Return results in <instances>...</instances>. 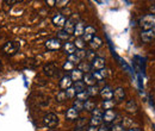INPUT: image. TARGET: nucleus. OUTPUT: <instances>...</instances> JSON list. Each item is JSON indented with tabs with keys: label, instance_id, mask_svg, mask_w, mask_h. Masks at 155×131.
<instances>
[{
	"label": "nucleus",
	"instance_id": "nucleus-1",
	"mask_svg": "<svg viewBox=\"0 0 155 131\" xmlns=\"http://www.w3.org/2000/svg\"><path fill=\"white\" fill-rule=\"evenodd\" d=\"M140 26L144 30H150L155 26V15H147L140 19Z\"/></svg>",
	"mask_w": 155,
	"mask_h": 131
},
{
	"label": "nucleus",
	"instance_id": "nucleus-2",
	"mask_svg": "<svg viewBox=\"0 0 155 131\" xmlns=\"http://www.w3.org/2000/svg\"><path fill=\"white\" fill-rule=\"evenodd\" d=\"M2 50L5 54L7 55H15L18 53L19 50V44L17 42H13V41H10V42H6L2 47Z\"/></svg>",
	"mask_w": 155,
	"mask_h": 131
},
{
	"label": "nucleus",
	"instance_id": "nucleus-3",
	"mask_svg": "<svg viewBox=\"0 0 155 131\" xmlns=\"http://www.w3.org/2000/svg\"><path fill=\"white\" fill-rule=\"evenodd\" d=\"M43 124L47 128H55L58 124V118L55 113H48L43 117Z\"/></svg>",
	"mask_w": 155,
	"mask_h": 131
},
{
	"label": "nucleus",
	"instance_id": "nucleus-4",
	"mask_svg": "<svg viewBox=\"0 0 155 131\" xmlns=\"http://www.w3.org/2000/svg\"><path fill=\"white\" fill-rule=\"evenodd\" d=\"M61 47H62L61 41L58 38H50L45 42V48L48 50H58Z\"/></svg>",
	"mask_w": 155,
	"mask_h": 131
},
{
	"label": "nucleus",
	"instance_id": "nucleus-5",
	"mask_svg": "<svg viewBox=\"0 0 155 131\" xmlns=\"http://www.w3.org/2000/svg\"><path fill=\"white\" fill-rule=\"evenodd\" d=\"M99 94H100V97L104 100H112V98H114V90L110 86H104L100 90V93Z\"/></svg>",
	"mask_w": 155,
	"mask_h": 131
},
{
	"label": "nucleus",
	"instance_id": "nucleus-6",
	"mask_svg": "<svg viewBox=\"0 0 155 131\" xmlns=\"http://www.w3.org/2000/svg\"><path fill=\"white\" fill-rule=\"evenodd\" d=\"M117 117V113L114 110H106L105 112L103 113V122H105V124H110L112 122H115Z\"/></svg>",
	"mask_w": 155,
	"mask_h": 131
},
{
	"label": "nucleus",
	"instance_id": "nucleus-7",
	"mask_svg": "<svg viewBox=\"0 0 155 131\" xmlns=\"http://www.w3.org/2000/svg\"><path fill=\"white\" fill-rule=\"evenodd\" d=\"M154 38H155V30L154 29L144 30V31H142V34H141V39H142L144 43H149V42H152Z\"/></svg>",
	"mask_w": 155,
	"mask_h": 131
},
{
	"label": "nucleus",
	"instance_id": "nucleus-8",
	"mask_svg": "<svg viewBox=\"0 0 155 131\" xmlns=\"http://www.w3.org/2000/svg\"><path fill=\"white\" fill-rule=\"evenodd\" d=\"M60 87L62 88V90H68V88H71L72 86H73V80H72V77H71V75H64V76H62V79L60 80Z\"/></svg>",
	"mask_w": 155,
	"mask_h": 131
},
{
	"label": "nucleus",
	"instance_id": "nucleus-9",
	"mask_svg": "<svg viewBox=\"0 0 155 131\" xmlns=\"http://www.w3.org/2000/svg\"><path fill=\"white\" fill-rule=\"evenodd\" d=\"M43 72L48 76H54V75H56L58 73V69L54 63H48V64H45L43 67Z\"/></svg>",
	"mask_w": 155,
	"mask_h": 131
},
{
	"label": "nucleus",
	"instance_id": "nucleus-10",
	"mask_svg": "<svg viewBox=\"0 0 155 131\" xmlns=\"http://www.w3.org/2000/svg\"><path fill=\"white\" fill-rule=\"evenodd\" d=\"M94 34H96V29L93 28V26H91V25H88V26H86L85 28V31H84V35H82V39L85 41V42H90L92 37L94 36Z\"/></svg>",
	"mask_w": 155,
	"mask_h": 131
},
{
	"label": "nucleus",
	"instance_id": "nucleus-11",
	"mask_svg": "<svg viewBox=\"0 0 155 131\" xmlns=\"http://www.w3.org/2000/svg\"><path fill=\"white\" fill-rule=\"evenodd\" d=\"M91 66L93 69H97V70H101L105 68V58L104 57H96L92 62H91Z\"/></svg>",
	"mask_w": 155,
	"mask_h": 131
},
{
	"label": "nucleus",
	"instance_id": "nucleus-12",
	"mask_svg": "<svg viewBox=\"0 0 155 131\" xmlns=\"http://www.w3.org/2000/svg\"><path fill=\"white\" fill-rule=\"evenodd\" d=\"M84 31H85V24H84V21L79 20L77 24H75V26H74V31H73V34L77 36V38L82 37Z\"/></svg>",
	"mask_w": 155,
	"mask_h": 131
},
{
	"label": "nucleus",
	"instance_id": "nucleus-13",
	"mask_svg": "<svg viewBox=\"0 0 155 131\" xmlns=\"http://www.w3.org/2000/svg\"><path fill=\"white\" fill-rule=\"evenodd\" d=\"M53 24H54L55 26H58V28L64 26V24H66V17L62 16L61 13H58V15L54 16V18H53Z\"/></svg>",
	"mask_w": 155,
	"mask_h": 131
},
{
	"label": "nucleus",
	"instance_id": "nucleus-14",
	"mask_svg": "<svg viewBox=\"0 0 155 131\" xmlns=\"http://www.w3.org/2000/svg\"><path fill=\"white\" fill-rule=\"evenodd\" d=\"M114 97H115V99H116L117 103L123 101V100H124V98H125L124 88H122V87H117L116 90L114 91Z\"/></svg>",
	"mask_w": 155,
	"mask_h": 131
},
{
	"label": "nucleus",
	"instance_id": "nucleus-15",
	"mask_svg": "<svg viewBox=\"0 0 155 131\" xmlns=\"http://www.w3.org/2000/svg\"><path fill=\"white\" fill-rule=\"evenodd\" d=\"M90 45H91V48L92 49H94V50H97V49H99L101 45H103V39L99 37V36H93L92 37V39L90 41Z\"/></svg>",
	"mask_w": 155,
	"mask_h": 131
},
{
	"label": "nucleus",
	"instance_id": "nucleus-16",
	"mask_svg": "<svg viewBox=\"0 0 155 131\" xmlns=\"http://www.w3.org/2000/svg\"><path fill=\"white\" fill-rule=\"evenodd\" d=\"M82 80H84L85 85H87V86H94V85H96V79H94V76H93L92 73H86V74H84Z\"/></svg>",
	"mask_w": 155,
	"mask_h": 131
},
{
	"label": "nucleus",
	"instance_id": "nucleus-17",
	"mask_svg": "<svg viewBox=\"0 0 155 131\" xmlns=\"http://www.w3.org/2000/svg\"><path fill=\"white\" fill-rule=\"evenodd\" d=\"M77 23L78 21H74L73 18L67 19V20H66V24H64V31H66L67 34H72V32L74 31V26H75Z\"/></svg>",
	"mask_w": 155,
	"mask_h": 131
},
{
	"label": "nucleus",
	"instance_id": "nucleus-18",
	"mask_svg": "<svg viewBox=\"0 0 155 131\" xmlns=\"http://www.w3.org/2000/svg\"><path fill=\"white\" fill-rule=\"evenodd\" d=\"M78 69L81 72V73H90L91 72V69H92V66H91V63L90 62H80L79 64H78Z\"/></svg>",
	"mask_w": 155,
	"mask_h": 131
},
{
	"label": "nucleus",
	"instance_id": "nucleus-19",
	"mask_svg": "<svg viewBox=\"0 0 155 131\" xmlns=\"http://www.w3.org/2000/svg\"><path fill=\"white\" fill-rule=\"evenodd\" d=\"M63 49H64V51H66L68 55H72V54H74V53L77 51V48H75L74 43H72V42H66V43L63 44Z\"/></svg>",
	"mask_w": 155,
	"mask_h": 131
},
{
	"label": "nucleus",
	"instance_id": "nucleus-20",
	"mask_svg": "<svg viewBox=\"0 0 155 131\" xmlns=\"http://www.w3.org/2000/svg\"><path fill=\"white\" fill-rule=\"evenodd\" d=\"M66 117H67V119H69V120L78 119V118H79V111H78V110H75L74 107H71V109H68Z\"/></svg>",
	"mask_w": 155,
	"mask_h": 131
},
{
	"label": "nucleus",
	"instance_id": "nucleus-21",
	"mask_svg": "<svg viewBox=\"0 0 155 131\" xmlns=\"http://www.w3.org/2000/svg\"><path fill=\"white\" fill-rule=\"evenodd\" d=\"M125 110L129 113H135L137 111V104L135 100H129L125 105Z\"/></svg>",
	"mask_w": 155,
	"mask_h": 131
},
{
	"label": "nucleus",
	"instance_id": "nucleus-22",
	"mask_svg": "<svg viewBox=\"0 0 155 131\" xmlns=\"http://www.w3.org/2000/svg\"><path fill=\"white\" fill-rule=\"evenodd\" d=\"M73 88L75 90V92H77V93H80V92L86 91V85H85V82H84V81H75V82H74Z\"/></svg>",
	"mask_w": 155,
	"mask_h": 131
},
{
	"label": "nucleus",
	"instance_id": "nucleus-23",
	"mask_svg": "<svg viewBox=\"0 0 155 131\" xmlns=\"http://www.w3.org/2000/svg\"><path fill=\"white\" fill-rule=\"evenodd\" d=\"M94 109H96V103H94L93 100L88 99V100H86V101L84 103V110H86V111H90V112H92V111H93Z\"/></svg>",
	"mask_w": 155,
	"mask_h": 131
},
{
	"label": "nucleus",
	"instance_id": "nucleus-24",
	"mask_svg": "<svg viewBox=\"0 0 155 131\" xmlns=\"http://www.w3.org/2000/svg\"><path fill=\"white\" fill-rule=\"evenodd\" d=\"M71 77H72V80H74V82L75 81H81L82 77H84V73H81L79 69H73L72 74H71Z\"/></svg>",
	"mask_w": 155,
	"mask_h": 131
},
{
	"label": "nucleus",
	"instance_id": "nucleus-25",
	"mask_svg": "<svg viewBox=\"0 0 155 131\" xmlns=\"http://www.w3.org/2000/svg\"><path fill=\"white\" fill-rule=\"evenodd\" d=\"M92 74L94 76L96 81H103L106 77V70L105 69H101V70H97V72H94Z\"/></svg>",
	"mask_w": 155,
	"mask_h": 131
},
{
	"label": "nucleus",
	"instance_id": "nucleus-26",
	"mask_svg": "<svg viewBox=\"0 0 155 131\" xmlns=\"http://www.w3.org/2000/svg\"><path fill=\"white\" fill-rule=\"evenodd\" d=\"M101 123H103V118L98 117V116H92V118L90 120V125H92V126H99V125H101Z\"/></svg>",
	"mask_w": 155,
	"mask_h": 131
},
{
	"label": "nucleus",
	"instance_id": "nucleus-27",
	"mask_svg": "<svg viewBox=\"0 0 155 131\" xmlns=\"http://www.w3.org/2000/svg\"><path fill=\"white\" fill-rule=\"evenodd\" d=\"M87 93H88L90 97H96V95H98V94L100 93V90H99V87H98L97 85L90 86L88 90H87Z\"/></svg>",
	"mask_w": 155,
	"mask_h": 131
},
{
	"label": "nucleus",
	"instance_id": "nucleus-28",
	"mask_svg": "<svg viewBox=\"0 0 155 131\" xmlns=\"http://www.w3.org/2000/svg\"><path fill=\"white\" fill-rule=\"evenodd\" d=\"M77 99L78 100H80V101H82V103H85L86 100L90 99V95H88V93H87V91H84V92L77 93Z\"/></svg>",
	"mask_w": 155,
	"mask_h": 131
},
{
	"label": "nucleus",
	"instance_id": "nucleus-29",
	"mask_svg": "<svg viewBox=\"0 0 155 131\" xmlns=\"http://www.w3.org/2000/svg\"><path fill=\"white\" fill-rule=\"evenodd\" d=\"M74 45H75V48H78L79 50H84V48H85V41L81 37H78L75 39V42H74Z\"/></svg>",
	"mask_w": 155,
	"mask_h": 131
},
{
	"label": "nucleus",
	"instance_id": "nucleus-30",
	"mask_svg": "<svg viewBox=\"0 0 155 131\" xmlns=\"http://www.w3.org/2000/svg\"><path fill=\"white\" fill-rule=\"evenodd\" d=\"M112 107H115V101L114 100H104L103 101V109L112 110Z\"/></svg>",
	"mask_w": 155,
	"mask_h": 131
},
{
	"label": "nucleus",
	"instance_id": "nucleus-31",
	"mask_svg": "<svg viewBox=\"0 0 155 131\" xmlns=\"http://www.w3.org/2000/svg\"><path fill=\"white\" fill-rule=\"evenodd\" d=\"M64 92H66V97H67L68 99H73L74 97H77V92H75V90L73 88V86H72L71 88L66 90Z\"/></svg>",
	"mask_w": 155,
	"mask_h": 131
},
{
	"label": "nucleus",
	"instance_id": "nucleus-32",
	"mask_svg": "<svg viewBox=\"0 0 155 131\" xmlns=\"http://www.w3.org/2000/svg\"><path fill=\"white\" fill-rule=\"evenodd\" d=\"M69 36H71V35L67 34L64 30L58 32V39H64V41H67V39H69Z\"/></svg>",
	"mask_w": 155,
	"mask_h": 131
},
{
	"label": "nucleus",
	"instance_id": "nucleus-33",
	"mask_svg": "<svg viewBox=\"0 0 155 131\" xmlns=\"http://www.w3.org/2000/svg\"><path fill=\"white\" fill-rule=\"evenodd\" d=\"M73 107H74L75 110H78V111H81V110H84V103L77 99V100L73 103Z\"/></svg>",
	"mask_w": 155,
	"mask_h": 131
},
{
	"label": "nucleus",
	"instance_id": "nucleus-34",
	"mask_svg": "<svg viewBox=\"0 0 155 131\" xmlns=\"http://www.w3.org/2000/svg\"><path fill=\"white\" fill-rule=\"evenodd\" d=\"M67 99V97H66V92L64 91H60L58 93V95H56V100L58 101H63V100H66Z\"/></svg>",
	"mask_w": 155,
	"mask_h": 131
},
{
	"label": "nucleus",
	"instance_id": "nucleus-35",
	"mask_svg": "<svg viewBox=\"0 0 155 131\" xmlns=\"http://www.w3.org/2000/svg\"><path fill=\"white\" fill-rule=\"evenodd\" d=\"M69 4V1L68 0H56L55 1V5L58 6V7H63V6H66V5H68Z\"/></svg>",
	"mask_w": 155,
	"mask_h": 131
},
{
	"label": "nucleus",
	"instance_id": "nucleus-36",
	"mask_svg": "<svg viewBox=\"0 0 155 131\" xmlns=\"http://www.w3.org/2000/svg\"><path fill=\"white\" fill-rule=\"evenodd\" d=\"M86 58H87V61H91L92 62L96 58V54L93 51H86Z\"/></svg>",
	"mask_w": 155,
	"mask_h": 131
},
{
	"label": "nucleus",
	"instance_id": "nucleus-37",
	"mask_svg": "<svg viewBox=\"0 0 155 131\" xmlns=\"http://www.w3.org/2000/svg\"><path fill=\"white\" fill-rule=\"evenodd\" d=\"M75 55H77V56L80 58V61H81L82 58H86V51H85V50H77V51H75Z\"/></svg>",
	"mask_w": 155,
	"mask_h": 131
},
{
	"label": "nucleus",
	"instance_id": "nucleus-38",
	"mask_svg": "<svg viewBox=\"0 0 155 131\" xmlns=\"http://www.w3.org/2000/svg\"><path fill=\"white\" fill-rule=\"evenodd\" d=\"M63 69H66V70H73V63H71L69 61H67L63 64Z\"/></svg>",
	"mask_w": 155,
	"mask_h": 131
},
{
	"label": "nucleus",
	"instance_id": "nucleus-39",
	"mask_svg": "<svg viewBox=\"0 0 155 131\" xmlns=\"http://www.w3.org/2000/svg\"><path fill=\"white\" fill-rule=\"evenodd\" d=\"M103 113L104 112L101 111V109H97V107L92 111V114H93V116H98V117H103Z\"/></svg>",
	"mask_w": 155,
	"mask_h": 131
},
{
	"label": "nucleus",
	"instance_id": "nucleus-40",
	"mask_svg": "<svg viewBox=\"0 0 155 131\" xmlns=\"http://www.w3.org/2000/svg\"><path fill=\"white\" fill-rule=\"evenodd\" d=\"M110 131H124V126L122 124H116Z\"/></svg>",
	"mask_w": 155,
	"mask_h": 131
},
{
	"label": "nucleus",
	"instance_id": "nucleus-41",
	"mask_svg": "<svg viewBox=\"0 0 155 131\" xmlns=\"http://www.w3.org/2000/svg\"><path fill=\"white\" fill-rule=\"evenodd\" d=\"M111 129L107 126V125H101L99 129H98V131H110Z\"/></svg>",
	"mask_w": 155,
	"mask_h": 131
},
{
	"label": "nucleus",
	"instance_id": "nucleus-42",
	"mask_svg": "<svg viewBox=\"0 0 155 131\" xmlns=\"http://www.w3.org/2000/svg\"><path fill=\"white\" fill-rule=\"evenodd\" d=\"M87 129V131H98L97 126H92V125H90L88 128H86Z\"/></svg>",
	"mask_w": 155,
	"mask_h": 131
},
{
	"label": "nucleus",
	"instance_id": "nucleus-43",
	"mask_svg": "<svg viewBox=\"0 0 155 131\" xmlns=\"http://www.w3.org/2000/svg\"><path fill=\"white\" fill-rule=\"evenodd\" d=\"M5 2H6V4H18L19 1H18V0H15V1H12V0H11V1L7 0V1H5Z\"/></svg>",
	"mask_w": 155,
	"mask_h": 131
},
{
	"label": "nucleus",
	"instance_id": "nucleus-44",
	"mask_svg": "<svg viewBox=\"0 0 155 131\" xmlns=\"http://www.w3.org/2000/svg\"><path fill=\"white\" fill-rule=\"evenodd\" d=\"M75 131H87V129H86V128H77Z\"/></svg>",
	"mask_w": 155,
	"mask_h": 131
},
{
	"label": "nucleus",
	"instance_id": "nucleus-45",
	"mask_svg": "<svg viewBox=\"0 0 155 131\" xmlns=\"http://www.w3.org/2000/svg\"><path fill=\"white\" fill-rule=\"evenodd\" d=\"M128 131H141L138 128H131V129H129Z\"/></svg>",
	"mask_w": 155,
	"mask_h": 131
},
{
	"label": "nucleus",
	"instance_id": "nucleus-46",
	"mask_svg": "<svg viewBox=\"0 0 155 131\" xmlns=\"http://www.w3.org/2000/svg\"><path fill=\"white\" fill-rule=\"evenodd\" d=\"M47 4H49V6H54L53 4H55V1H45Z\"/></svg>",
	"mask_w": 155,
	"mask_h": 131
},
{
	"label": "nucleus",
	"instance_id": "nucleus-47",
	"mask_svg": "<svg viewBox=\"0 0 155 131\" xmlns=\"http://www.w3.org/2000/svg\"><path fill=\"white\" fill-rule=\"evenodd\" d=\"M150 11H152L153 13H155V5H153V6H150Z\"/></svg>",
	"mask_w": 155,
	"mask_h": 131
},
{
	"label": "nucleus",
	"instance_id": "nucleus-48",
	"mask_svg": "<svg viewBox=\"0 0 155 131\" xmlns=\"http://www.w3.org/2000/svg\"><path fill=\"white\" fill-rule=\"evenodd\" d=\"M0 69H1V63H0Z\"/></svg>",
	"mask_w": 155,
	"mask_h": 131
},
{
	"label": "nucleus",
	"instance_id": "nucleus-49",
	"mask_svg": "<svg viewBox=\"0 0 155 131\" xmlns=\"http://www.w3.org/2000/svg\"><path fill=\"white\" fill-rule=\"evenodd\" d=\"M154 129H155V125H154Z\"/></svg>",
	"mask_w": 155,
	"mask_h": 131
}]
</instances>
